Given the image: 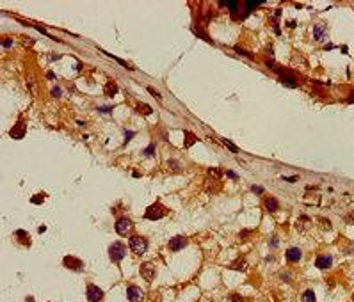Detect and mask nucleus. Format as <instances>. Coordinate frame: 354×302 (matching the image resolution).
<instances>
[{
  "label": "nucleus",
  "mask_w": 354,
  "mask_h": 302,
  "mask_svg": "<svg viewBox=\"0 0 354 302\" xmlns=\"http://www.w3.org/2000/svg\"><path fill=\"white\" fill-rule=\"evenodd\" d=\"M125 254H126V247L123 245L121 242H114L112 245L109 247V256H110V260L114 263H119L125 258Z\"/></svg>",
  "instance_id": "obj_1"
},
{
  "label": "nucleus",
  "mask_w": 354,
  "mask_h": 302,
  "mask_svg": "<svg viewBox=\"0 0 354 302\" xmlns=\"http://www.w3.org/2000/svg\"><path fill=\"white\" fill-rule=\"evenodd\" d=\"M146 219H150V220H158V219H162L164 215H166V208L162 206L160 203H155V205H150V206L146 208Z\"/></svg>",
  "instance_id": "obj_2"
},
{
  "label": "nucleus",
  "mask_w": 354,
  "mask_h": 302,
  "mask_svg": "<svg viewBox=\"0 0 354 302\" xmlns=\"http://www.w3.org/2000/svg\"><path fill=\"white\" fill-rule=\"evenodd\" d=\"M130 249L135 252V254H144V251H146V247H148V242H146V238H142V236H132L130 238Z\"/></svg>",
  "instance_id": "obj_3"
},
{
  "label": "nucleus",
  "mask_w": 354,
  "mask_h": 302,
  "mask_svg": "<svg viewBox=\"0 0 354 302\" xmlns=\"http://www.w3.org/2000/svg\"><path fill=\"white\" fill-rule=\"evenodd\" d=\"M130 229H132V220H130V219H126V217L118 219V222H116V231H118V235L125 236V235L130 233Z\"/></svg>",
  "instance_id": "obj_4"
},
{
  "label": "nucleus",
  "mask_w": 354,
  "mask_h": 302,
  "mask_svg": "<svg viewBox=\"0 0 354 302\" xmlns=\"http://www.w3.org/2000/svg\"><path fill=\"white\" fill-rule=\"evenodd\" d=\"M141 274H142V277L146 281H153V277H155V265L151 263V261L142 263L141 265Z\"/></svg>",
  "instance_id": "obj_5"
},
{
  "label": "nucleus",
  "mask_w": 354,
  "mask_h": 302,
  "mask_svg": "<svg viewBox=\"0 0 354 302\" xmlns=\"http://www.w3.org/2000/svg\"><path fill=\"white\" fill-rule=\"evenodd\" d=\"M87 299L91 302H100L103 299V291L100 290L98 286H95V284H89L87 286Z\"/></svg>",
  "instance_id": "obj_6"
},
{
  "label": "nucleus",
  "mask_w": 354,
  "mask_h": 302,
  "mask_svg": "<svg viewBox=\"0 0 354 302\" xmlns=\"http://www.w3.org/2000/svg\"><path fill=\"white\" fill-rule=\"evenodd\" d=\"M62 263L66 268H71V270H82L84 268V263L77 260V258H73V256H66L64 260H62Z\"/></svg>",
  "instance_id": "obj_7"
},
{
  "label": "nucleus",
  "mask_w": 354,
  "mask_h": 302,
  "mask_svg": "<svg viewBox=\"0 0 354 302\" xmlns=\"http://www.w3.org/2000/svg\"><path fill=\"white\" fill-rule=\"evenodd\" d=\"M27 132V125H25V121H18L13 128H11V137H14V139H21L23 135Z\"/></svg>",
  "instance_id": "obj_8"
},
{
  "label": "nucleus",
  "mask_w": 354,
  "mask_h": 302,
  "mask_svg": "<svg viewBox=\"0 0 354 302\" xmlns=\"http://www.w3.org/2000/svg\"><path fill=\"white\" fill-rule=\"evenodd\" d=\"M185 245H187V238L185 236H175V238L169 240V249L171 251H180Z\"/></svg>",
  "instance_id": "obj_9"
},
{
  "label": "nucleus",
  "mask_w": 354,
  "mask_h": 302,
  "mask_svg": "<svg viewBox=\"0 0 354 302\" xmlns=\"http://www.w3.org/2000/svg\"><path fill=\"white\" fill-rule=\"evenodd\" d=\"M126 297H128V300H130V302H139V300H141V297H142L141 288H137V286H128V290H126Z\"/></svg>",
  "instance_id": "obj_10"
},
{
  "label": "nucleus",
  "mask_w": 354,
  "mask_h": 302,
  "mask_svg": "<svg viewBox=\"0 0 354 302\" xmlns=\"http://www.w3.org/2000/svg\"><path fill=\"white\" fill-rule=\"evenodd\" d=\"M287 260L292 261V263L299 261V260H301V249H299V247H290V249L287 251Z\"/></svg>",
  "instance_id": "obj_11"
},
{
  "label": "nucleus",
  "mask_w": 354,
  "mask_h": 302,
  "mask_svg": "<svg viewBox=\"0 0 354 302\" xmlns=\"http://www.w3.org/2000/svg\"><path fill=\"white\" fill-rule=\"evenodd\" d=\"M315 265H317L318 268H322V270L329 268V267H331V256H318L317 261H315Z\"/></svg>",
  "instance_id": "obj_12"
},
{
  "label": "nucleus",
  "mask_w": 354,
  "mask_h": 302,
  "mask_svg": "<svg viewBox=\"0 0 354 302\" xmlns=\"http://www.w3.org/2000/svg\"><path fill=\"white\" fill-rule=\"evenodd\" d=\"M324 36H326V29H324L322 25H315L313 27V38L317 39V41H322Z\"/></svg>",
  "instance_id": "obj_13"
},
{
  "label": "nucleus",
  "mask_w": 354,
  "mask_h": 302,
  "mask_svg": "<svg viewBox=\"0 0 354 302\" xmlns=\"http://www.w3.org/2000/svg\"><path fill=\"white\" fill-rule=\"evenodd\" d=\"M118 93V85L114 84V82H109L107 85H105V96H109V98H112V96Z\"/></svg>",
  "instance_id": "obj_14"
},
{
  "label": "nucleus",
  "mask_w": 354,
  "mask_h": 302,
  "mask_svg": "<svg viewBox=\"0 0 354 302\" xmlns=\"http://www.w3.org/2000/svg\"><path fill=\"white\" fill-rule=\"evenodd\" d=\"M238 4H240V2H237V0H226V2H221V5H226L231 13H235L237 9H238Z\"/></svg>",
  "instance_id": "obj_15"
},
{
  "label": "nucleus",
  "mask_w": 354,
  "mask_h": 302,
  "mask_svg": "<svg viewBox=\"0 0 354 302\" xmlns=\"http://www.w3.org/2000/svg\"><path fill=\"white\" fill-rule=\"evenodd\" d=\"M265 206H267L269 211H276L278 210V201H276L274 197H267L265 199Z\"/></svg>",
  "instance_id": "obj_16"
},
{
  "label": "nucleus",
  "mask_w": 354,
  "mask_h": 302,
  "mask_svg": "<svg viewBox=\"0 0 354 302\" xmlns=\"http://www.w3.org/2000/svg\"><path fill=\"white\" fill-rule=\"evenodd\" d=\"M246 4V13H249L251 9H255V7H258L260 4H263V0H247V2H244Z\"/></svg>",
  "instance_id": "obj_17"
},
{
  "label": "nucleus",
  "mask_w": 354,
  "mask_h": 302,
  "mask_svg": "<svg viewBox=\"0 0 354 302\" xmlns=\"http://www.w3.org/2000/svg\"><path fill=\"white\" fill-rule=\"evenodd\" d=\"M103 54H105V55H109V57H110V59H112V60H116V62H119V64H121V66H125V68H128V69H132V68H134V66H132V64H128V62H126V60H121V59H119V57L112 55V54H109V52H103Z\"/></svg>",
  "instance_id": "obj_18"
},
{
  "label": "nucleus",
  "mask_w": 354,
  "mask_h": 302,
  "mask_svg": "<svg viewBox=\"0 0 354 302\" xmlns=\"http://www.w3.org/2000/svg\"><path fill=\"white\" fill-rule=\"evenodd\" d=\"M185 139H187V140H185V148L192 146V144H194V142L197 140V139H196V137H194V135H192L191 132H185Z\"/></svg>",
  "instance_id": "obj_19"
},
{
  "label": "nucleus",
  "mask_w": 354,
  "mask_h": 302,
  "mask_svg": "<svg viewBox=\"0 0 354 302\" xmlns=\"http://www.w3.org/2000/svg\"><path fill=\"white\" fill-rule=\"evenodd\" d=\"M303 302H315V293L312 290H306L303 295Z\"/></svg>",
  "instance_id": "obj_20"
},
{
  "label": "nucleus",
  "mask_w": 354,
  "mask_h": 302,
  "mask_svg": "<svg viewBox=\"0 0 354 302\" xmlns=\"http://www.w3.org/2000/svg\"><path fill=\"white\" fill-rule=\"evenodd\" d=\"M16 236L20 238V240L23 242V244H25V245H29V244H30V240H29V236L25 235V231H23V229H18V231H16Z\"/></svg>",
  "instance_id": "obj_21"
},
{
  "label": "nucleus",
  "mask_w": 354,
  "mask_h": 302,
  "mask_svg": "<svg viewBox=\"0 0 354 302\" xmlns=\"http://www.w3.org/2000/svg\"><path fill=\"white\" fill-rule=\"evenodd\" d=\"M231 268H235V270H246V261L240 258V260H237L231 263Z\"/></svg>",
  "instance_id": "obj_22"
},
{
  "label": "nucleus",
  "mask_w": 354,
  "mask_h": 302,
  "mask_svg": "<svg viewBox=\"0 0 354 302\" xmlns=\"http://www.w3.org/2000/svg\"><path fill=\"white\" fill-rule=\"evenodd\" d=\"M137 110L141 114H146V116H150L151 114V107H148V105H144V103H139L137 105Z\"/></svg>",
  "instance_id": "obj_23"
},
{
  "label": "nucleus",
  "mask_w": 354,
  "mask_h": 302,
  "mask_svg": "<svg viewBox=\"0 0 354 302\" xmlns=\"http://www.w3.org/2000/svg\"><path fill=\"white\" fill-rule=\"evenodd\" d=\"M279 73H281V82H283V84H287L288 87H295V82L292 80V78H288L287 75H283V71H279Z\"/></svg>",
  "instance_id": "obj_24"
},
{
  "label": "nucleus",
  "mask_w": 354,
  "mask_h": 302,
  "mask_svg": "<svg viewBox=\"0 0 354 302\" xmlns=\"http://www.w3.org/2000/svg\"><path fill=\"white\" fill-rule=\"evenodd\" d=\"M43 201H45V196H43V194H36V196L30 197V203H32V205H41Z\"/></svg>",
  "instance_id": "obj_25"
},
{
  "label": "nucleus",
  "mask_w": 354,
  "mask_h": 302,
  "mask_svg": "<svg viewBox=\"0 0 354 302\" xmlns=\"http://www.w3.org/2000/svg\"><path fill=\"white\" fill-rule=\"evenodd\" d=\"M192 30H194V34H196V36H199V38H203L205 41H210V43H212V39L208 38V36H206V34H205V32H203L201 29H196V27H194Z\"/></svg>",
  "instance_id": "obj_26"
},
{
  "label": "nucleus",
  "mask_w": 354,
  "mask_h": 302,
  "mask_svg": "<svg viewBox=\"0 0 354 302\" xmlns=\"http://www.w3.org/2000/svg\"><path fill=\"white\" fill-rule=\"evenodd\" d=\"M222 142H224V146H226L228 149L231 151V153H238V148H237V146H235V144H233V142H230V140H226V139H224Z\"/></svg>",
  "instance_id": "obj_27"
},
{
  "label": "nucleus",
  "mask_w": 354,
  "mask_h": 302,
  "mask_svg": "<svg viewBox=\"0 0 354 302\" xmlns=\"http://www.w3.org/2000/svg\"><path fill=\"white\" fill-rule=\"evenodd\" d=\"M144 155H146V156H151V155H155V144H150V146L144 149Z\"/></svg>",
  "instance_id": "obj_28"
},
{
  "label": "nucleus",
  "mask_w": 354,
  "mask_h": 302,
  "mask_svg": "<svg viewBox=\"0 0 354 302\" xmlns=\"http://www.w3.org/2000/svg\"><path fill=\"white\" fill-rule=\"evenodd\" d=\"M235 52H237V54H240V55L251 57V54H249V52H246V50H244V48H240V46H235Z\"/></svg>",
  "instance_id": "obj_29"
},
{
  "label": "nucleus",
  "mask_w": 354,
  "mask_h": 302,
  "mask_svg": "<svg viewBox=\"0 0 354 302\" xmlns=\"http://www.w3.org/2000/svg\"><path fill=\"white\" fill-rule=\"evenodd\" d=\"M61 94H62V93H61V87H57V85H55V87H52V96L59 98Z\"/></svg>",
  "instance_id": "obj_30"
},
{
  "label": "nucleus",
  "mask_w": 354,
  "mask_h": 302,
  "mask_svg": "<svg viewBox=\"0 0 354 302\" xmlns=\"http://www.w3.org/2000/svg\"><path fill=\"white\" fill-rule=\"evenodd\" d=\"M251 192H255V194H262V192H263V187H260V185H253V187H251Z\"/></svg>",
  "instance_id": "obj_31"
},
{
  "label": "nucleus",
  "mask_w": 354,
  "mask_h": 302,
  "mask_svg": "<svg viewBox=\"0 0 354 302\" xmlns=\"http://www.w3.org/2000/svg\"><path fill=\"white\" fill-rule=\"evenodd\" d=\"M132 137H134V132H132V130H125V140H126V142H128Z\"/></svg>",
  "instance_id": "obj_32"
},
{
  "label": "nucleus",
  "mask_w": 354,
  "mask_h": 302,
  "mask_svg": "<svg viewBox=\"0 0 354 302\" xmlns=\"http://www.w3.org/2000/svg\"><path fill=\"white\" fill-rule=\"evenodd\" d=\"M148 93H150V94H151V96H155L157 100H160V94H158V93H157V91H155V89H153V87H148Z\"/></svg>",
  "instance_id": "obj_33"
},
{
  "label": "nucleus",
  "mask_w": 354,
  "mask_h": 302,
  "mask_svg": "<svg viewBox=\"0 0 354 302\" xmlns=\"http://www.w3.org/2000/svg\"><path fill=\"white\" fill-rule=\"evenodd\" d=\"M208 174L217 178V176H221V171H219V169H208Z\"/></svg>",
  "instance_id": "obj_34"
},
{
  "label": "nucleus",
  "mask_w": 354,
  "mask_h": 302,
  "mask_svg": "<svg viewBox=\"0 0 354 302\" xmlns=\"http://www.w3.org/2000/svg\"><path fill=\"white\" fill-rule=\"evenodd\" d=\"M2 45H4L5 48H11V45H13V41H11V39H4V41H2Z\"/></svg>",
  "instance_id": "obj_35"
},
{
  "label": "nucleus",
  "mask_w": 354,
  "mask_h": 302,
  "mask_svg": "<svg viewBox=\"0 0 354 302\" xmlns=\"http://www.w3.org/2000/svg\"><path fill=\"white\" fill-rule=\"evenodd\" d=\"M231 300H235V302H242V297H238V295H231Z\"/></svg>",
  "instance_id": "obj_36"
},
{
  "label": "nucleus",
  "mask_w": 354,
  "mask_h": 302,
  "mask_svg": "<svg viewBox=\"0 0 354 302\" xmlns=\"http://www.w3.org/2000/svg\"><path fill=\"white\" fill-rule=\"evenodd\" d=\"M226 174H228L230 178H233V180H235V178H237V174H235V172H233V171H226Z\"/></svg>",
  "instance_id": "obj_37"
},
{
  "label": "nucleus",
  "mask_w": 354,
  "mask_h": 302,
  "mask_svg": "<svg viewBox=\"0 0 354 302\" xmlns=\"http://www.w3.org/2000/svg\"><path fill=\"white\" fill-rule=\"evenodd\" d=\"M271 244H272V247H278V236H272V240H271Z\"/></svg>",
  "instance_id": "obj_38"
},
{
  "label": "nucleus",
  "mask_w": 354,
  "mask_h": 302,
  "mask_svg": "<svg viewBox=\"0 0 354 302\" xmlns=\"http://www.w3.org/2000/svg\"><path fill=\"white\" fill-rule=\"evenodd\" d=\"M109 110H110V107H101L100 109V112H109Z\"/></svg>",
  "instance_id": "obj_39"
},
{
  "label": "nucleus",
  "mask_w": 354,
  "mask_h": 302,
  "mask_svg": "<svg viewBox=\"0 0 354 302\" xmlns=\"http://www.w3.org/2000/svg\"><path fill=\"white\" fill-rule=\"evenodd\" d=\"M54 76H55V75H54V71H48V73H46V78H54Z\"/></svg>",
  "instance_id": "obj_40"
},
{
  "label": "nucleus",
  "mask_w": 354,
  "mask_h": 302,
  "mask_svg": "<svg viewBox=\"0 0 354 302\" xmlns=\"http://www.w3.org/2000/svg\"><path fill=\"white\" fill-rule=\"evenodd\" d=\"M349 103H354V96L351 98V100H349Z\"/></svg>",
  "instance_id": "obj_41"
}]
</instances>
